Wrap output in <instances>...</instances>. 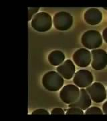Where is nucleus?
Segmentation results:
<instances>
[{"label": "nucleus", "mask_w": 107, "mask_h": 121, "mask_svg": "<svg viewBox=\"0 0 107 121\" xmlns=\"http://www.w3.org/2000/svg\"><path fill=\"white\" fill-rule=\"evenodd\" d=\"M32 115H37V114H45V115H48L49 112H48L46 110L42 109V108H40L38 110H36L33 112L32 113Z\"/></svg>", "instance_id": "17"}, {"label": "nucleus", "mask_w": 107, "mask_h": 121, "mask_svg": "<svg viewBox=\"0 0 107 121\" xmlns=\"http://www.w3.org/2000/svg\"><path fill=\"white\" fill-rule=\"evenodd\" d=\"M65 60V55L60 51H54L50 53L48 60L54 66L60 65Z\"/></svg>", "instance_id": "13"}, {"label": "nucleus", "mask_w": 107, "mask_h": 121, "mask_svg": "<svg viewBox=\"0 0 107 121\" xmlns=\"http://www.w3.org/2000/svg\"><path fill=\"white\" fill-rule=\"evenodd\" d=\"M73 60L78 67H88L91 62V53L86 48H80L74 53Z\"/></svg>", "instance_id": "9"}, {"label": "nucleus", "mask_w": 107, "mask_h": 121, "mask_svg": "<svg viewBox=\"0 0 107 121\" xmlns=\"http://www.w3.org/2000/svg\"><path fill=\"white\" fill-rule=\"evenodd\" d=\"M91 104H92V102H91L90 95L88 94L86 90L82 88L80 90V94L79 98L76 102L69 104V108L78 107V108H81L82 110H86L89 108L91 106Z\"/></svg>", "instance_id": "11"}, {"label": "nucleus", "mask_w": 107, "mask_h": 121, "mask_svg": "<svg viewBox=\"0 0 107 121\" xmlns=\"http://www.w3.org/2000/svg\"><path fill=\"white\" fill-rule=\"evenodd\" d=\"M53 23L57 30L61 31L67 30L72 26L73 17L66 12H60L54 16Z\"/></svg>", "instance_id": "4"}, {"label": "nucleus", "mask_w": 107, "mask_h": 121, "mask_svg": "<svg viewBox=\"0 0 107 121\" xmlns=\"http://www.w3.org/2000/svg\"><path fill=\"white\" fill-rule=\"evenodd\" d=\"M40 9L39 8H28V13H29V17L28 20H31L32 16L34 15L35 13H37Z\"/></svg>", "instance_id": "16"}, {"label": "nucleus", "mask_w": 107, "mask_h": 121, "mask_svg": "<svg viewBox=\"0 0 107 121\" xmlns=\"http://www.w3.org/2000/svg\"><path fill=\"white\" fill-rule=\"evenodd\" d=\"M66 114H84L83 110L78 107H70L68 110L66 111Z\"/></svg>", "instance_id": "15"}, {"label": "nucleus", "mask_w": 107, "mask_h": 121, "mask_svg": "<svg viewBox=\"0 0 107 121\" xmlns=\"http://www.w3.org/2000/svg\"><path fill=\"white\" fill-rule=\"evenodd\" d=\"M92 67L95 70H102L107 65V53L103 49L92 50Z\"/></svg>", "instance_id": "7"}, {"label": "nucleus", "mask_w": 107, "mask_h": 121, "mask_svg": "<svg viewBox=\"0 0 107 121\" xmlns=\"http://www.w3.org/2000/svg\"><path fill=\"white\" fill-rule=\"evenodd\" d=\"M103 112L105 114H107V101L105 102L103 106Z\"/></svg>", "instance_id": "20"}, {"label": "nucleus", "mask_w": 107, "mask_h": 121, "mask_svg": "<svg viewBox=\"0 0 107 121\" xmlns=\"http://www.w3.org/2000/svg\"><path fill=\"white\" fill-rule=\"evenodd\" d=\"M43 86L47 90L56 91L64 85V79L56 71H49L44 75L42 79Z\"/></svg>", "instance_id": "1"}, {"label": "nucleus", "mask_w": 107, "mask_h": 121, "mask_svg": "<svg viewBox=\"0 0 107 121\" xmlns=\"http://www.w3.org/2000/svg\"><path fill=\"white\" fill-rule=\"evenodd\" d=\"M85 22L90 25H97L103 20L102 12L97 8H90L84 13Z\"/></svg>", "instance_id": "12"}, {"label": "nucleus", "mask_w": 107, "mask_h": 121, "mask_svg": "<svg viewBox=\"0 0 107 121\" xmlns=\"http://www.w3.org/2000/svg\"><path fill=\"white\" fill-rule=\"evenodd\" d=\"M80 90L76 86L72 84L66 85L61 90L60 98L66 104H72L76 102L80 96Z\"/></svg>", "instance_id": "5"}, {"label": "nucleus", "mask_w": 107, "mask_h": 121, "mask_svg": "<svg viewBox=\"0 0 107 121\" xmlns=\"http://www.w3.org/2000/svg\"><path fill=\"white\" fill-rule=\"evenodd\" d=\"M86 91L91 99L96 103H100L107 98V91L100 83L96 82L87 87Z\"/></svg>", "instance_id": "6"}, {"label": "nucleus", "mask_w": 107, "mask_h": 121, "mask_svg": "<svg viewBox=\"0 0 107 121\" xmlns=\"http://www.w3.org/2000/svg\"><path fill=\"white\" fill-rule=\"evenodd\" d=\"M81 42L82 45L88 49H96L102 45L103 39L99 31L88 30L83 34Z\"/></svg>", "instance_id": "3"}, {"label": "nucleus", "mask_w": 107, "mask_h": 121, "mask_svg": "<svg viewBox=\"0 0 107 121\" xmlns=\"http://www.w3.org/2000/svg\"><path fill=\"white\" fill-rule=\"evenodd\" d=\"M93 75L88 70H79L77 71L73 79V82L78 87H87L93 82Z\"/></svg>", "instance_id": "8"}, {"label": "nucleus", "mask_w": 107, "mask_h": 121, "mask_svg": "<svg viewBox=\"0 0 107 121\" xmlns=\"http://www.w3.org/2000/svg\"><path fill=\"white\" fill-rule=\"evenodd\" d=\"M104 9H106V10H107V8H104Z\"/></svg>", "instance_id": "21"}, {"label": "nucleus", "mask_w": 107, "mask_h": 121, "mask_svg": "<svg viewBox=\"0 0 107 121\" xmlns=\"http://www.w3.org/2000/svg\"><path fill=\"white\" fill-rule=\"evenodd\" d=\"M56 70L62 78L66 79H70L75 73L76 67L72 61L68 59L65 60L62 65L58 66L56 68Z\"/></svg>", "instance_id": "10"}, {"label": "nucleus", "mask_w": 107, "mask_h": 121, "mask_svg": "<svg viewBox=\"0 0 107 121\" xmlns=\"http://www.w3.org/2000/svg\"><path fill=\"white\" fill-rule=\"evenodd\" d=\"M103 38L104 40V41L107 43V27L103 30Z\"/></svg>", "instance_id": "19"}, {"label": "nucleus", "mask_w": 107, "mask_h": 121, "mask_svg": "<svg viewBox=\"0 0 107 121\" xmlns=\"http://www.w3.org/2000/svg\"><path fill=\"white\" fill-rule=\"evenodd\" d=\"M86 114H103V112L99 107L92 106L88 108L85 112Z\"/></svg>", "instance_id": "14"}, {"label": "nucleus", "mask_w": 107, "mask_h": 121, "mask_svg": "<svg viewBox=\"0 0 107 121\" xmlns=\"http://www.w3.org/2000/svg\"><path fill=\"white\" fill-rule=\"evenodd\" d=\"M52 115H55V114H65L64 111L60 108H56L53 109L51 111Z\"/></svg>", "instance_id": "18"}, {"label": "nucleus", "mask_w": 107, "mask_h": 121, "mask_svg": "<svg viewBox=\"0 0 107 121\" xmlns=\"http://www.w3.org/2000/svg\"><path fill=\"white\" fill-rule=\"evenodd\" d=\"M52 25V17L46 12H39L33 17L31 26L38 32H44L48 31Z\"/></svg>", "instance_id": "2"}]
</instances>
